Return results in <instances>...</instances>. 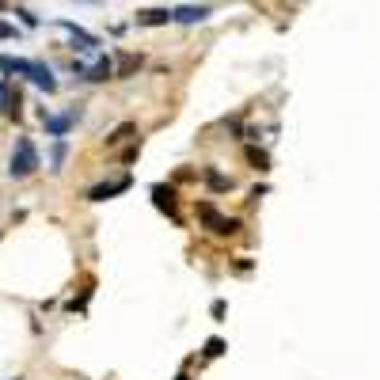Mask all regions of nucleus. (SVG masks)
Listing matches in <instances>:
<instances>
[{"instance_id":"1","label":"nucleus","mask_w":380,"mask_h":380,"mask_svg":"<svg viewBox=\"0 0 380 380\" xmlns=\"http://www.w3.org/2000/svg\"><path fill=\"white\" fill-rule=\"evenodd\" d=\"M0 73H19L27 76V80L34 84V88H42L46 95H54L58 91V80H54V73L42 61H23V58H0Z\"/></svg>"},{"instance_id":"2","label":"nucleus","mask_w":380,"mask_h":380,"mask_svg":"<svg viewBox=\"0 0 380 380\" xmlns=\"http://www.w3.org/2000/svg\"><path fill=\"white\" fill-rule=\"evenodd\" d=\"M38 167H42V160H38V152H34L31 137H19L16 141V152H12L8 175H12V179H27V175H34Z\"/></svg>"},{"instance_id":"3","label":"nucleus","mask_w":380,"mask_h":380,"mask_svg":"<svg viewBox=\"0 0 380 380\" xmlns=\"http://www.w3.org/2000/svg\"><path fill=\"white\" fill-rule=\"evenodd\" d=\"M76 69V76H80V80H88V84H103V80H110V76H115V61L110 58H99L95 61V65H73Z\"/></svg>"},{"instance_id":"4","label":"nucleus","mask_w":380,"mask_h":380,"mask_svg":"<svg viewBox=\"0 0 380 380\" xmlns=\"http://www.w3.org/2000/svg\"><path fill=\"white\" fill-rule=\"evenodd\" d=\"M202 221H206L213 232H221V236H232V232H240V221H236V217H221L213 206H202Z\"/></svg>"},{"instance_id":"5","label":"nucleus","mask_w":380,"mask_h":380,"mask_svg":"<svg viewBox=\"0 0 380 380\" xmlns=\"http://www.w3.org/2000/svg\"><path fill=\"white\" fill-rule=\"evenodd\" d=\"M76 118H80V110H69V115H61V118H46V115H42V122H46V133H54V137H65V133L73 130Z\"/></svg>"},{"instance_id":"6","label":"nucleus","mask_w":380,"mask_h":380,"mask_svg":"<svg viewBox=\"0 0 380 380\" xmlns=\"http://www.w3.org/2000/svg\"><path fill=\"white\" fill-rule=\"evenodd\" d=\"M206 16H209V8H206V4H198V8H194V4H182V8H171V19H175V23H202Z\"/></svg>"},{"instance_id":"7","label":"nucleus","mask_w":380,"mask_h":380,"mask_svg":"<svg viewBox=\"0 0 380 380\" xmlns=\"http://www.w3.org/2000/svg\"><path fill=\"white\" fill-rule=\"evenodd\" d=\"M122 190H130V179H118V182H103V187H91V190H88V198H91V202H107V198H115V194H122Z\"/></svg>"},{"instance_id":"8","label":"nucleus","mask_w":380,"mask_h":380,"mask_svg":"<svg viewBox=\"0 0 380 380\" xmlns=\"http://www.w3.org/2000/svg\"><path fill=\"white\" fill-rule=\"evenodd\" d=\"M137 23L141 27H164V23H171V8H145V12H137Z\"/></svg>"},{"instance_id":"9","label":"nucleus","mask_w":380,"mask_h":380,"mask_svg":"<svg viewBox=\"0 0 380 380\" xmlns=\"http://www.w3.org/2000/svg\"><path fill=\"white\" fill-rule=\"evenodd\" d=\"M137 69H141V54H122V58H118V65H115V76L122 80V76L137 73Z\"/></svg>"},{"instance_id":"10","label":"nucleus","mask_w":380,"mask_h":380,"mask_svg":"<svg viewBox=\"0 0 380 380\" xmlns=\"http://www.w3.org/2000/svg\"><path fill=\"white\" fill-rule=\"evenodd\" d=\"M152 198H156L160 209H167V213L175 217V202H171V190H167V187H152Z\"/></svg>"},{"instance_id":"11","label":"nucleus","mask_w":380,"mask_h":380,"mask_svg":"<svg viewBox=\"0 0 380 380\" xmlns=\"http://www.w3.org/2000/svg\"><path fill=\"white\" fill-rule=\"evenodd\" d=\"M12 103H16V99H12V91H8V84L0 80V110H8V115H19V110H16V107H12Z\"/></svg>"},{"instance_id":"12","label":"nucleus","mask_w":380,"mask_h":380,"mask_svg":"<svg viewBox=\"0 0 380 380\" xmlns=\"http://www.w3.org/2000/svg\"><path fill=\"white\" fill-rule=\"evenodd\" d=\"M224 350H228V346H224V339H206V357H221Z\"/></svg>"},{"instance_id":"13","label":"nucleus","mask_w":380,"mask_h":380,"mask_svg":"<svg viewBox=\"0 0 380 380\" xmlns=\"http://www.w3.org/2000/svg\"><path fill=\"white\" fill-rule=\"evenodd\" d=\"M130 133H133V126H130V122H126V126H118V130L107 137V145H118V141H126V137H130Z\"/></svg>"},{"instance_id":"14","label":"nucleus","mask_w":380,"mask_h":380,"mask_svg":"<svg viewBox=\"0 0 380 380\" xmlns=\"http://www.w3.org/2000/svg\"><path fill=\"white\" fill-rule=\"evenodd\" d=\"M65 141H58V145H54V171H61V164H65Z\"/></svg>"},{"instance_id":"15","label":"nucleus","mask_w":380,"mask_h":380,"mask_svg":"<svg viewBox=\"0 0 380 380\" xmlns=\"http://www.w3.org/2000/svg\"><path fill=\"white\" fill-rule=\"evenodd\" d=\"M209 187L213 190H224V187H232L228 179H224V175H217V171H209Z\"/></svg>"},{"instance_id":"16","label":"nucleus","mask_w":380,"mask_h":380,"mask_svg":"<svg viewBox=\"0 0 380 380\" xmlns=\"http://www.w3.org/2000/svg\"><path fill=\"white\" fill-rule=\"evenodd\" d=\"M16 16H19V19H23V23H27V27H38V19H34V16H31V12H23V8H19V12H16Z\"/></svg>"},{"instance_id":"17","label":"nucleus","mask_w":380,"mask_h":380,"mask_svg":"<svg viewBox=\"0 0 380 380\" xmlns=\"http://www.w3.org/2000/svg\"><path fill=\"white\" fill-rule=\"evenodd\" d=\"M248 156H251V164H259V167H266V152H255V149H251V152H248Z\"/></svg>"},{"instance_id":"18","label":"nucleus","mask_w":380,"mask_h":380,"mask_svg":"<svg viewBox=\"0 0 380 380\" xmlns=\"http://www.w3.org/2000/svg\"><path fill=\"white\" fill-rule=\"evenodd\" d=\"M0 38H16V27H12V23H0Z\"/></svg>"},{"instance_id":"19","label":"nucleus","mask_w":380,"mask_h":380,"mask_svg":"<svg viewBox=\"0 0 380 380\" xmlns=\"http://www.w3.org/2000/svg\"><path fill=\"white\" fill-rule=\"evenodd\" d=\"M209 312H213V320H221V316H224V300H213V308H209Z\"/></svg>"},{"instance_id":"20","label":"nucleus","mask_w":380,"mask_h":380,"mask_svg":"<svg viewBox=\"0 0 380 380\" xmlns=\"http://www.w3.org/2000/svg\"><path fill=\"white\" fill-rule=\"evenodd\" d=\"M179 380H190V377H187V372H182V377H179Z\"/></svg>"},{"instance_id":"21","label":"nucleus","mask_w":380,"mask_h":380,"mask_svg":"<svg viewBox=\"0 0 380 380\" xmlns=\"http://www.w3.org/2000/svg\"><path fill=\"white\" fill-rule=\"evenodd\" d=\"M0 12H4V0H0Z\"/></svg>"}]
</instances>
